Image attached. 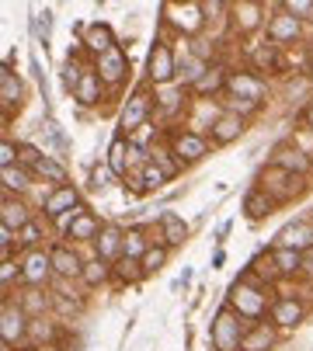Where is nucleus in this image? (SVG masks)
<instances>
[{
  "instance_id": "obj_28",
  "label": "nucleus",
  "mask_w": 313,
  "mask_h": 351,
  "mask_svg": "<svg viewBox=\"0 0 313 351\" xmlns=\"http://www.w3.org/2000/svg\"><path fill=\"white\" fill-rule=\"evenodd\" d=\"M18 101H21V84L11 73V66H4L0 70V105H4V112H11Z\"/></svg>"
},
{
  "instance_id": "obj_20",
  "label": "nucleus",
  "mask_w": 313,
  "mask_h": 351,
  "mask_svg": "<svg viewBox=\"0 0 313 351\" xmlns=\"http://www.w3.org/2000/svg\"><path fill=\"white\" fill-rule=\"evenodd\" d=\"M188 237V223L178 213H164L161 216V247H181Z\"/></svg>"
},
{
  "instance_id": "obj_8",
  "label": "nucleus",
  "mask_w": 313,
  "mask_h": 351,
  "mask_svg": "<svg viewBox=\"0 0 313 351\" xmlns=\"http://www.w3.org/2000/svg\"><path fill=\"white\" fill-rule=\"evenodd\" d=\"M205 149H209V143H205L198 132H174V136H171V154H174V160H181V164L202 160Z\"/></svg>"
},
{
  "instance_id": "obj_38",
  "label": "nucleus",
  "mask_w": 313,
  "mask_h": 351,
  "mask_svg": "<svg viewBox=\"0 0 313 351\" xmlns=\"http://www.w3.org/2000/svg\"><path fill=\"white\" fill-rule=\"evenodd\" d=\"M112 275H115L119 282H136V278H139V275H146V271H143V261L119 258V261H115V268H112Z\"/></svg>"
},
{
  "instance_id": "obj_36",
  "label": "nucleus",
  "mask_w": 313,
  "mask_h": 351,
  "mask_svg": "<svg viewBox=\"0 0 313 351\" xmlns=\"http://www.w3.org/2000/svg\"><path fill=\"white\" fill-rule=\"evenodd\" d=\"M32 174H38V178H45V181H56L60 188H63V181H67V167H63L60 160H52V157H42Z\"/></svg>"
},
{
  "instance_id": "obj_1",
  "label": "nucleus",
  "mask_w": 313,
  "mask_h": 351,
  "mask_svg": "<svg viewBox=\"0 0 313 351\" xmlns=\"http://www.w3.org/2000/svg\"><path fill=\"white\" fill-rule=\"evenodd\" d=\"M265 303H268V299H265V289H261V285H254L251 278H244V282H237L233 285V292H230V306H233V313L244 320H261V317H265Z\"/></svg>"
},
{
  "instance_id": "obj_25",
  "label": "nucleus",
  "mask_w": 313,
  "mask_h": 351,
  "mask_svg": "<svg viewBox=\"0 0 313 351\" xmlns=\"http://www.w3.org/2000/svg\"><path fill=\"white\" fill-rule=\"evenodd\" d=\"M275 209V198L265 191V188H251L247 195H244V213L251 216V219H261V216H268Z\"/></svg>"
},
{
  "instance_id": "obj_22",
  "label": "nucleus",
  "mask_w": 313,
  "mask_h": 351,
  "mask_svg": "<svg viewBox=\"0 0 313 351\" xmlns=\"http://www.w3.org/2000/svg\"><path fill=\"white\" fill-rule=\"evenodd\" d=\"M272 268H275V275H303V250L275 247L272 250Z\"/></svg>"
},
{
  "instance_id": "obj_34",
  "label": "nucleus",
  "mask_w": 313,
  "mask_h": 351,
  "mask_svg": "<svg viewBox=\"0 0 313 351\" xmlns=\"http://www.w3.org/2000/svg\"><path fill=\"white\" fill-rule=\"evenodd\" d=\"M80 278L94 289V285H104V282L112 278V268H108V261L94 258V261H87V265H84V275H80Z\"/></svg>"
},
{
  "instance_id": "obj_40",
  "label": "nucleus",
  "mask_w": 313,
  "mask_h": 351,
  "mask_svg": "<svg viewBox=\"0 0 313 351\" xmlns=\"http://www.w3.org/2000/svg\"><path fill=\"white\" fill-rule=\"evenodd\" d=\"M282 11L292 14L296 21H313V0H286Z\"/></svg>"
},
{
  "instance_id": "obj_33",
  "label": "nucleus",
  "mask_w": 313,
  "mask_h": 351,
  "mask_svg": "<svg viewBox=\"0 0 313 351\" xmlns=\"http://www.w3.org/2000/svg\"><path fill=\"white\" fill-rule=\"evenodd\" d=\"M227 77H230V73H223L220 66H209L205 77H202L198 84H192V90H195V94H216L220 87H227Z\"/></svg>"
},
{
  "instance_id": "obj_17",
  "label": "nucleus",
  "mask_w": 313,
  "mask_h": 351,
  "mask_svg": "<svg viewBox=\"0 0 313 351\" xmlns=\"http://www.w3.org/2000/svg\"><path fill=\"white\" fill-rule=\"evenodd\" d=\"M279 247H289V250H310L313 247V226L306 219H296L292 226H286L279 233Z\"/></svg>"
},
{
  "instance_id": "obj_30",
  "label": "nucleus",
  "mask_w": 313,
  "mask_h": 351,
  "mask_svg": "<svg viewBox=\"0 0 313 351\" xmlns=\"http://www.w3.org/2000/svg\"><path fill=\"white\" fill-rule=\"evenodd\" d=\"M104 226L97 223V216H91V213H84V216H77L73 219V226L67 230V237L70 240H97V233H101Z\"/></svg>"
},
{
  "instance_id": "obj_31",
  "label": "nucleus",
  "mask_w": 313,
  "mask_h": 351,
  "mask_svg": "<svg viewBox=\"0 0 313 351\" xmlns=\"http://www.w3.org/2000/svg\"><path fill=\"white\" fill-rule=\"evenodd\" d=\"M251 63H254L257 70H265V73H279V70H282L275 45H257V49H251Z\"/></svg>"
},
{
  "instance_id": "obj_14",
  "label": "nucleus",
  "mask_w": 313,
  "mask_h": 351,
  "mask_svg": "<svg viewBox=\"0 0 313 351\" xmlns=\"http://www.w3.org/2000/svg\"><path fill=\"white\" fill-rule=\"evenodd\" d=\"M80 206V198H77V188L73 184H63V188H56L49 198H45V216L49 219H60V216H67V213H73Z\"/></svg>"
},
{
  "instance_id": "obj_54",
  "label": "nucleus",
  "mask_w": 313,
  "mask_h": 351,
  "mask_svg": "<svg viewBox=\"0 0 313 351\" xmlns=\"http://www.w3.org/2000/svg\"><path fill=\"white\" fill-rule=\"evenodd\" d=\"M303 275H306V278H313V247H310V250H303Z\"/></svg>"
},
{
  "instance_id": "obj_51",
  "label": "nucleus",
  "mask_w": 313,
  "mask_h": 351,
  "mask_svg": "<svg viewBox=\"0 0 313 351\" xmlns=\"http://www.w3.org/2000/svg\"><path fill=\"white\" fill-rule=\"evenodd\" d=\"M167 178L156 171V164H146V171H143V188H161Z\"/></svg>"
},
{
  "instance_id": "obj_49",
  "label": "nucleus",
  "mask_w": 313,
  "mask_h": 351,
  "mask_svg": "<svg viewBox=\"0 0 313 351\" xmlns=\"http://www.w3.org/2000/svg\"><path fill=\"white\" fill-rule=\"evenodd\" d=\"M45 132H49V139H52V146H56V149H60V154H67V149H70V143H67V136L60 132V125H56V122H45Z\"/></svg>"
},
{
  "instance_id": "obj_27",
  "label": "nucleus",
  "mask_w": 313,
  "mask_h": 351,
  "mask_svg": "<svg viewBox=\"0 0 313 351\" xmlns=\"http://www.w3.org/2000/svg\"><path fill=\"white\" fill-rule=\"evenodd\" d=\"M73 97H77L84 108H91V105L101 101V77H97V70H87V73H84V80H80L77 90H73Z\"/></svg>"
},
{
  "instance_id": "obj_43",
  "label": "nucleus",
  "mask_w": 313,
  "mask_h": 351,
  "mask_svg": "<svg viewBox=\"0 0 313 351\" xmlns=\"http://www.w3.org/2000/svg\"><path fill=\"white\" fill-rule=\"evenodd\" d=\"M38 160H42V154H38V149H35L32 143H21V146H18V164H21L25 171H28V167L35 171V167H38Z\"/></svg>"
},
{
  "instance_id": "obj_4",
  "label": "nucleus",
  "mask_w": 313,
  "mask_h": 351,
  "mask_svg": "<svg viewBox=\"0 0 313 351\" xmlns=\"http://www.w3.org/2000/svg\"><path fill=\"white\" fill-rule=\"evenodd\" d=\"M150 108H153V101H150V94H146V87H139L129 101H126V108H122V115H119V129L126 132V136H132V132H139L143 125H146V119H150Z\"/></svg>"
},
{
  "instance_id": "obj_9",
  "label": "nucleus",
  "mask_w": 313,
  "mask_h": 351,
  "mask_svg": "<svg viewBox=\"0 0 313 351\" xmlns=\"http://www.w3.org/2000/svg\"><path fill=\"white\" fill-rule=\"evenodd\" d=\"M94 70H97L101 84H119V80H126V77H129V60H126L122 49L115 45V49H108L104 56H97Z\"/></svg>"
},
{
  "instance_id": "obj_26",
  "label": "nucleus",
  "mask_w": 313,
  "mask_h": 351,
  "mask_svg": "<svg viewBox=\"0 0 313 351\" xmlns=\"http://www.w3.org/2000/svg\"><path fill=\"white\" fill-rule=\"evenodd\" d=\"M299 320H303V303H299V299H275L272 324H279V327H296Z\"/></svg>"
},
{
  "instance_id": "obj_45",
  "label": "nucleus",
  "mask_w": 313,
  "mask_h": 351,
  "mask_svg": "<svg viewBox=\"0 0 313 351\" xmlns=\"http://www.w3.org/2000/svg\"><path fill=\"white\" fill-rule=\"evenodd\" d=\"M4 167H18V146H11V139L0 143V171Z\"/></svg>"
},
{
  "instance_id": "obj_3",
  "label": "nucleus",
  "mask_w": 313,
  "mask_h": 351,
  "mask_svg": "<svg viewBox=\"0 0 313 351\" xmlns=\"http://www.w3.org/2000/svg\"><path fill=\"white\" fill-rule=\"evenodd\" d=\"M146 77H150V84H171L178 77V60H174V49L167 42L153 45V53L146 60Z\"/></svg>"
},
{
  "instance_id": "obj_2",
  "label": "nucleus",
  "mask_w": 313,
  "mask_h": 351,
  "mask_svg": "<svg viewBox=\"0 0 313 351\" xmlns=\"http://www.w3.org/2000/svg\"><path fill=\"white\" fill-rule=\"evenodd\" d=\"M244 320L233 313V306H223L213 320V348L216 351H240L244 344Z\"/></svg>"
},
{
  "instance_id": "obj_50",
  "label": "nucleus",
  "mask_w": 313,
  "mask_h": 351,
  "mask_svg": "<svg viewBox=\"0 0 313 351\" xmlns=\"http://www.w3.org/2000/svg\"><path fill=\"white\" fill-rule=\"evenodd\" d=\"M18 240V233L11 226H0V254H4V261H11V243Z\"/></svg>"
},
{
  "instance_id": "obj_56",
  "label": "nucleus",
  "mask_w": 313,
  "mask_h": 351,
  "mask_svg": "<svg viewBox=\"0 0 313 351\" xmlns=\"http://www.w3.org/2000/svg\"><path fill=\"white\" fill-rule=\"evenodd\" d=\"M32 351H63L60 344H42V348H32Z\"/></svg>"
},
{
  "instance_id": "obj_29",
  "label": "nucleus",
  "mask_w": 313,
  "mask_h": 351,
  "mask_svg": "<svg viewBox=\"0 0 313 351\" xmlns=\"http://www.w3.org/2000/svg\"><path fill=\"white\" fill-rule=\"evenodd\" d=\"M129 149H132V143L126 136L112 139V146H108V167L115 171V178H122L129 171Z\"/></svg>"
},
{
  "instance_id": "obj_37",
  "label": "nucleus",
  "mask_w": 313,
  "mask_h": 351,
  "mask_svg": "<svg viewBox=\"0 0 313 351\" xmlns=\"http://www.w3.org/2000/svg\"><path fill=\"white\" fill-rule=\"evenodd\" d=\"M49 303H52V299H49L45 292H28L25 303H21V310L28 313V320H42V313L49 310Z\"/></svg>"
},
{
  "instance_id": "obj_18",
  "label": "nucleus",
  "mask_w": 313,
  "mask_h": 351,
  "mask_svg": "<svg viewBox=\"0 0 313 351\" xmlns=\"http://www.w3.org/2000/svg\"><path fill=\"white\" fill-rule=\"evenodd\" d=\"M84 45L91 49L94 56H104L108 49H115V35H112V28L104 21H94V25L84 28Z\"/></svg>"
},
{
  "instance_id": "obj_5",
  "label": "nucleus",
  "mask_w": 313,
  "mask_h": 351,
  "mask_svg": "<svg viewBox=\"0 0 313 351\" xmlns=\"http://www.w3.org/2000/svg\"><path fill=\"white\" fill-rule=\"evenodd\" d=\"M257 188H265V191L275 198V206H279V202H286V198H292V195L299 191V178H296V174H286L282 167L272 164L265 174H261V184H257Z\"/></svg>"
},
{
  "instance_id": "obj_23",
  "label": "nucleus",
  "mask_w": 313,
  "mask_h": 351,
  "mask_svg": "<svg viewBox=\"0 0 313 351\" xmlns=\"http://www.w3.org/2000/svg\"><path fill=\"white\" fill-rule=\"evenodd\" d=\"M272 344H275V327L272 324H254V327H247L240 351H268Z\"/></svg>"
},
{
  "instance_id": "obj_52",
  "label": "nucleus",
  "mask_w": 313,
  "mask_h": 351,
  "mask_svg": "<svg viewBox=\"0 0 313 351\" xmlns=\"http://www.w3.org/2000/svg\"><path fill=\"white\" fill-rule=\"evenodd\" d=\"M18 275H21V271H18V265H14V261H4V265H0V282H4V289H8Z\"/></svg>"
},
{
  "instance_id": "obj_21",
  "label": "nucleus",
  "mask_w": 313,
  "mask_h": 351,
  "mask_svg": "<svg viewBox=\"0 0 313 351\" xmlns=\"http://www.w3.org/2000/svg\"><path fill=\"white\" fill-rule=\"evenodd\" d=\"M230 14H233V25L240 32H254L261 25V4H254V0H237V4H230Z\"/></svg>"
},
{
  "instance_id": "obj_35",
  "label": "nucleus",
  "mask_w": 313,
  "mask_h": 351,
  "mask_svg": "<svg viewBox=\"0 0 313 351\" xmlns=\"http://www.w3.org/2000/svg\"><path fill=\"white\" fill-rule=\"evenodd\" d=\"M0 174H4V191H8V195H11V191L18 195V191H25V188L32 184V174H28L21 164H18V167H4Z\"/></svg>"
},
{
  "instance_id": "obj_24",
  "label": "nucleus",
  "mask_w": 313,
  "mask_h": 351,
  "mask_svg": "<svg viewBox=\"0 0 313 351\" xmlns=\"http://www.w3.org/2000/svg\"><path fill=\"white\" fill-rule=\"evenodd\" d=\"M268 38L272 42H296L299 38V21L286 11H279L272 21H268Z\"/></svg>"
},
{
  "instance_id": "obj_32",
  "label": "nucleus",
  "mask_w": 313,
  "mask_h": 351,
  "mask_svg": "<svg viewBox=\"0 0 313 351\" xmlns=\"http://www.w3.org/2000/svg\"><path fill=\"white\" fill-rule=\"evenodd\" d=\"M146 233L143 230H126V243H122V258H132V261H143L146 258Z\"/></svg>"
},
{
  "instance_id": "obj_15",
  "label": "nucleus",
  "mask_w": 313,
  "mask_h": 351,
  "mask_svg": "<svg viewBox=\"0 0 313 351\" xmlns=\"http://www.w3.org/2000/svg\"><path fill=\"white\" fill-rule=\"evenodd\" d=\"M94 243H97V258H101V261H119V258H122L126 233H122L119 226H112V223H108V226H104V230L97 233V240H94Z\"/></svg>"
},
{
  "instance_id": "obj_47",
  "label": "nucleus",
  "mask_w": 313,
  "mask_h": 351,
  "mask_svg": "<svg viewBox=\"0 0 313 351\" xmlns=\"http://www.w3.org/2000/svg\"><path fill=\"white\" fill-rule=\"evenodd\" d=\"M49 28H52V11H42V14H35V35L42 38V45L49 42Z\"/></svg>"
},
{
  "instance_id": "obj_55",
  "label": "nucleus",
  "mask_w": 313,
  "mask_h": 351,
  "mask_svg": "<svg viewBox=\"0 0 313 351\" xmlns=\"http://www.w3.org/2000/svg\"><path fill=\"white\" fill-rule=\"evenodd\" d=\"M303 122H306V125H310V129H313V105H310V108H306V112H303Z\"/></svg>"
},
{
  "instance_id": "obj_57",
  "label": "nucleus",
  "mask_w": 313,
  "mask_h": 351,
  "mask_svg": "<svg viewBox=\"0 0 313 351\" xmlns=\"http://www.w3.org/2000/svg\"><path fill=\"white\" fill-rule=\"evenodd\" d=\"M310 73H313V49H310Z\"/></svg>"
},
{
  "instance_id": "obj_11",
  "label": "nucleus",
  "mask_w": 313,
  "mask_h": 351,
  "mask_svg": "<svg viewBox=\"0 0 313 351\" xmlns=\"http://www.w3.org/2000/svg\"><path fill=\"white\" fill-rule=\"evenodd\" d=\"M272 164H275V167H282L286 174H296V178H303V174H310V171H313L310 154H306V149H296V146H279Z\"/></svg>"
},
{
  "instance_id": "obj_53",
  "label": "nucleus",
  "mask_w": 313,
  "mask_h": 351,
  "mask_svg": "<svg viewBox=\"0 0 313 351\" xmlns=\"http://www.w3.org/2000/svg\"><path fill=\"white\" fill-rule=\"evenodd\" d=\"M230 11V4H220V0H213V4H202V14L209 18V14H227Z\"/></svg>"
},
{
  "instance_id": "obj_6",
  "label": "nucleus",
  "mask_w": 313,
  "mask_h": 351,
  "mask_svg": "<svg viewBox=\"0 0 313 351\" xmlns=\"http://www.w3.org/2000/svg\"><path fill=\"white\" fill-rule=\"evenodd\" d=\"M164 14H167L171 28H178L181 35H195L205 21L202 4H164Z\"/></svg>"
},
{
  "instance_id": "obj_19",
  "label": "nucleus",
  "mask_w": 313,
  "mask_h": 351,
  "mask_svg": "<svg viewBox=\"0 0 313 351\" xmlns=\"http://www.w3.org/2000/svg\"><path fill=\"white\" fill-rule=\"evenodd\" d=\"M240 132H244V115H233V112L216 115V122H213V143L227 146V143H233Z\"/></svg>"
},
{
  "instance_id": "obj_12",
  "label": "nucleus",
  "mask_w": 313,
  "mask_h": 351,
  "mask_svg": "<svg viewBox=\"0 0 313 351\" xmlns=\"http://www.w3.org/2000/svg\"><path fill=\"white\" fill-rule=\"evenodd\" d=\"M49 258H52V271L63 275V278H80L84 275V265L77 258V250L67 247V243H56V247L49 250Z\"/></svg>"
},
{
  "instance_id": "obj_42",
  "label": "nucleus",
  "mask_w": 313,
  "mask_h": 351,
  "mask_svg": "<svg viewBox=\"0 0 313 351\" xmlns=\"http://www.w3.org/2000/svg\"><path fill=\"white\" fill-rule=\"evenodd\" d=\"M84 73H87V70H84V66H80V63H77L73 56H70V60L63 63V84H67L70 90H77V84L84 80Z\"/></svg>"
},
{
  "instance_id": "obj_10",
  "label": "nucleus",
  "mask_w": 313,
  "mask_h": 351,
  "mask_svg": "<svg viewBox=\"0 0 313 351\" xmlns=\"http://www.w3.org/2000/svg\"><path fill=\"white\" fill-rule=\"evenodd\" d=\"M227 90H233L237 101H251V105H261V97H265V84L251 73H230Z\"/></svg>"
},
{
  "instance_id": "obj_13",
  "label": "nucleus",
  "mask_w": 313,
  "mask_h": 351,
  "mask_svg": "<svg viewBox=\"0 0 313 351\" xmlns=\"http://www.w3.org/2000/svg\"><path fill=\"white\" fill-rule=\"evenodd\" d=\"M52 275V258L45 254V250H28V258L21 265V278L28 285H45Z\"/></svg>"
},
{
  "instance_id": "obj_46",
  "label": "nucleus",
  "mask_w": 313,
  "mask_h": 351,
  "mask_svg": "<svg viewBox=\"0 0 313 351\" xmlns=\"http://www.w3.org/2000/svg\"><path fill=\"white\" fill-rule=\"evenodd\" d=\"M115 178V171L108 167V164H101V167H94L91 171V188H108V181Z\"/></svg>"
},
{
  "instance_id": "obj_16",
  "label": "nucleus",
  "mask_w": 313,
  "mask_h": 351,
  "mask_svg": "<svg viewBox=\"0 0 313 351\" xmlns=\"http://www.w3.org/2000/svg\"><path fill=\"white\" fill-rule=\"evenodd\" d=\"M28 223H32L28 206L18 202V198H11V195H4V202H0V226H11L14 233H21Z\"/></svg>"
},
{
  "instance_id": "obj_39",
  "label": "nucleus",
  "mask_w": 313,
  "mask_h": 351,
  "mask_svg": "<svg viewBox=\"0 0 313 351\" xmlns=\"http://www.w3.org/2000/svg\"><path fill=\"white\" fill-rule=\"evenodd\" d=\"M28 334H32L35 348H42V344H52V337H56V327L45 324V320H32V324H28Z\"/></svg>"
},
{
  "instance_id": "obj_41",
  "label": "nucleus",
  "mask_w": 313,
  "mask_h": 351,
  "mask_svg": "<svg viewBox=\"0 0 313 351\" xmlns=\"http://www.w3.org/2000/svg\"><path fill=\"white\" fill-rule=\"evenodd\" d=\"M164 261H167V247H150L146 250V258H143V271H161L164 268Z\"/></svg>"
},
{
  "instance_id": "obj_44",
  "label": "nucleus",
  "mask_w": 313,
  "mask_h": 351,
  "mask_svg": "<svg viewBox=\"0 0 313 351\" xmlns=\"http://www.w3.org/2000/svg\"><path fill=\"white\" fill-rule=\"evenodd\" d=\"M174 154H153V164H156V171H161L164 178H174L178 171H181V160H171Z\"/></svg>"
},
{
  "instance_id": "obj_7",
  "label": "nucleus",
  "mask_w": 313,
  "mask_h": 351,
  "mask_svg": "<svg viewBox=\"0 0 313 351\" xmlns=\"http://www.w3.org/2000/svg\"><path fill=\"white\" fill-rule=\"evenodd\" d=\"M28 313L21 310V306H11V303H4V310H0V337H4V348H11V344H18L25 334H28Z\"/></svg>"
},
{
  "instance_id": "obj_48",
  "label": "nucleus",
  "mask_w": 313,
  "mask_h": 351,
  "mask_svg": "<svg viewBox=\"0 0 313 351\" xmlns=\"http://www.w3.org/2000/svg\"><path fill=\"white\" fill-rule=\"evenodd\" d=\"M18 240H21V243H25L28 250H35V247H38V240H42V230H38L35 223H28V226H25V230L18 233Z\"/></svg>"
}]
</instances>
